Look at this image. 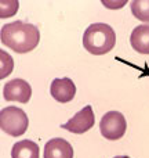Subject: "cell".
I'll list each match as a JSON object with an SVG mask.
<instances>
[{"label":"cell","mask_w":149,"mask_h":158,"mask_svg":"<svg viewBox=\"0 0 149 158\" xmlns=\"http://www.w3.org/2000/svg\"><path fill=\"white\" fill-rule=\"evenodd\" d=\"M2 43L15 53H29L39 44L40 32L39 28L22 21L6 24L0 31Z\"/></svg>","instance_id":"obj_1"},{"label":"cell","mask_w":149,"mask_h":158,"mask_svg":"<svg viewBox=\"0 0 149 158\" xmlns=\"http://www.w3.org/2000/svg\"><path fill=\"white\" fill-rule=\"evenodd\" d=\"M116 43V33L108 24L95 22L91 24L83 35V46L94 56H102L109 53Z\"/></svg>","instance_id":"obj_2"},{"label":"cell","mask_w":149,"mask_h":158,"mask_svg":"<svg viewBox=\"0 0 149 158\" xmlns=\"http://www.w3.org/2000/svg\"><path fill=\"white\" fill-rule=\"evenodd\" d=\"M29 119L22 108L18 107H4L0 111V128L4 133L13 137H19L26 132Z\"/></svg>","instance_id":"obj_3"},{"label":"cell","mask_w":149,"mask_h":158,"mask_svg":"<svg viewBox=\"0 0 149 158\" xmlns=\"http://www.w3.org/2000/svg\"><path fill=\"white\" fill-rule=\"evenodd\" d=\"M127 122L122 112L109 111L101 118L100 131L105 139L108 140H119L124 136Z\"/></svg>","instance_id":"obj_4"},{"label":"cell","mask_w":149,"mask_h":158,"mask_svg":"<svg viewBox=\"0 0 149 158\" xmlns=\"http://www.w3.org/2000/svg\"><path fill=\"white\" fill-rule=\"evenodd\" d=\"M94 122H95V117H94V112H92V107L86 106L75 117H72L66 123H62L61 128L66 129V131L72 132V133L81 135V133H86L87 131H90L94 126Z\"/></svg>","instance_id":"obj_5"},{"label":"cell","mask_w":149,"mask_h":158,"mask_svg":"<svg viewBox=\"0 0 149 158\" xmlns=\"http://www.w3.org/2000/svg\"><path fill=\"white\" fill-rule=\"evenodd\" d=\"M3 96L6 101H18V103H28L32 96V87L24 79H11L3 87Z\"/></svg>","instance_id":"obj_6"},{"label":"cell","mask_w":149,"mask_h":158,"mask_svg":"<svg viewBox=\"0 0 149 158\" xmlns=\"http://www.w3.org/2000/svg\"><path fill=\"white\" fill-rule=\"evenodd\" d=\"M50 93L58 103H69V101H72L75 98L76 86L73 81L69 78L54 79L51 82Z\"/></svg>","instance_id":"obj_7"},{"label":"cell","mask_w":149,"mask_h":158,"mask_svg":"<svg viewBox=\"0 0 149 158\" xmlns=\"http://www.w3.org/2000/svg\"><path fill=\"white\" fill-rule=\"evenodd\" d=\"M44 158H73V148L65 139H50L44 146Z\"/></svg>","instance_id":"obj_8"},{"label":"cell","mask_w":149,"mask_h":158,"mask_svg":"<svg viewBox=\"0 0 149 158\" xmlns=\"http://www.w3.org/2000/svg\"><path fill=\"white\" fill-rule=\"evenodd\" d=\"M130 44L137 53L149 54V24H142L134 28L130 36Z\"/></svg>","instance_id":"obj_9"},{"label":"cell","mask_w":149,"mask_h":158,"mask_svg":"<svg viewBox=\"0 0 149 158\" xmlns=\"http://www.w3.org/2000/svg\"><path fill=\"white\" fill-rule=\"evenodd\" d=\"M11 158H39V146L32 140H21L13 146Z\"/></svg>","instance_id":"obj_10"},{"label":"cell","mask_w":149,"mask_h":158,"mask_svg":"<svg viewBox=\"0 0 149 158\" xmlns=\"http://www.w3.org/2000/svg\"><path fill=\"white\" fill-rule=\"evenodd\" d=\"M131 13L137 19L149 22V0H135L131 3Z\"/></svg>","instance_id":"obj_11"},{"label":"cell","mask_w":149,"mask_h":158,"mask_svg":"<svg viewBox=\"0 0 149 158\" xmlns=\"http://www.w3.org/2000/svg\"><path fill=\"white\" fill-rule=\"evenodd\" d=\"M18 10V2H0V18H8Z\"/></svg>","instance_id":"obj_12"},{"label":"cell","mask_w":149,"mask_h":158,"mask_svg":"<svg viewBox=\"0 0 149 158\" xmlns=\"http://www.w3.org/2000/svg\"><path fill=\"white\" fill-rule=\"evenodd\" d=\"M0 56H2V74H0V78L3 79L13 71L14 63H13V58L6 52H0Z\"/></svg>","instance_id":"obj_13"},{"label":"cell","mask_w":149,"mask_h":158,"mask_svg":"<svg viewBox=\"0 0 149 158\" xmlns=\"http://www.w3.org/2000/svg\"><path fill=\"white\" fill-rule=\"evenodd\" d=\"M113 158H130V157H127V156H117V157H113Z\"/></svg>","instance_id":"obj_14"}]
</instances>
